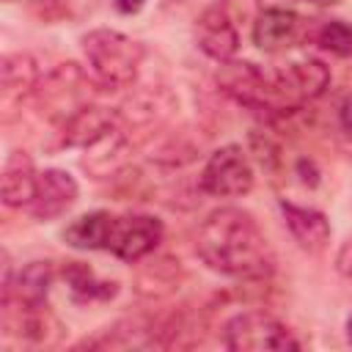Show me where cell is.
Returning a JSON list of instances; mask_svg holds the SVG:
<instances>
[{
    "mask_svg": "<svg viewBox=\"0 0 352 352\" xmlns=\"http://www.w3.org/2000/svg\"><path fill=\"white\" fill-rule=\"evenodd\" d=\"M6 3H14V0H6Z\"/></svg>",
    "mask_w": 352,
    "mask_h": 352,
    "instance_id": "7402d4cb",
    "label": "cell"
},
{
    "mask_svg": "<svg viewBox=\"0 0 352 352\" xmlns=\"http://www.w3.org/2000/svg\"><path fill=\"white\" fill-rule=\"evenodd\" d=\"M198 256L231 278H264L275 270L272 248L256 217L236 206L214 209L198 228Z\"/></svg>",
    "mask_w": 352,
    "mask_h": 352,
    "instance_id": "6da1fadb",
    "label": "cell"
},
{
    "mask_svg": "<svg viewBox=\"0 0 352 352\" xmlns=\"http://www.w3.org/2000/svg\"><path fill=\"white\" fill-rule=\"evenodd\" d=\"M3 204L6 206H30L38 184L33 160L25 151H11L3 165Z\"/></svg>",
    "mask_w": 352,
    "mask_h": 352,
    "instance_id": "7c38bea8",
    "label": "cell"
},
{
    "mask_svg": "<svg viewBox=\"0 0 352 352\" xmlns=\"http://www.w3.org/2000/svg\"><path fill=\"white\" fill-rule=\"evenodd\" d=\"M198 47L214 60H231L239 50V30L226 6H212L198 16L195 25Z\"/></svg>",
    "mask_w": 352,
    "mask_h": 352,
    "instance_id": "9c48e42d",
    "label": "cell"
},
{
    "mask_svg": "<svg viewBox=\"0 0 352 352\" xmlns=\"http://www.w3.org/2000/svg\"><path fill=\"white\" fill-rule=\"evenodd\" d=\"M223 346L231 352H286L300 349L292 330L264 311H242L223 327Z\"/></svg>",
    "mask_w": 352,
    "mask_h": 352,
    "instance_id": "3957f363",
    "label": "cell"
},
{
    "mask_svg": "<svg viewBox=\"0 0 352 352\" xmlns=\"http://www.w3.org/2000/svg\"><path fill=\"white\" fill-rule=\"evenodd\" d=\"M55 270L50 261H30L25 264L16 278L3 286V305H16L22 311H41L47 308V294L52 286Z\"/></svg>",
    "mask_w": 352,
    "mask_h": 352,
    "instance_id": "ba28073f",
    "label": "cell"
},
{
    "mask_svg": "<svg viewBox=\"0 0 352 352\" xmlns=\"http://www.w3.org/2000/svg\"><path fill=\"white\" fill-rule=\"evenodd\" d=\"M336 264H338V272H341L344 278H349V280H352V236H349V239L341 245Z\"/></svg>",
    "mask_w": 352,
    "mask_h": 352,
    "instance_id": "ac0fdd59",
    "label": "cell"
},
{
    "mask_svg": "<svg viewBox=\"0 0 352 352\" xmlns=\"http://www.w3.org/2000/svg\"><path fill=\"white\" fill-rule=\"evenodd\" d=\"M162 242V223L151 214L116 217L107 250L121 261H140Z\"/></svg>",
    "mask_w": 352,
    "mask_h": 352,
    "instance_id": "5b68a950",
    "label": "cell"
},
{
    "mask_svg": "<svg viewBox=\"0 0 352 352\" xmlns=\"http://www.w3.org/2000/svg\"><path fill=\"white\" fill-rule=\"evenodd\" d=\"M113 6L118 14H138L146 6V0H113Z\"/></svg>",
    "mask_w": 352,
    "mask_h": 352,
    "instance_id": "d6986e66",
    "label": "cell"
},
{
    "mask_svg": "<svg viewBox=\"0 0 352 352\" xmlns=\"http://www.w3.org/2000/svg\"><path fill=\"white\" fill-rule=\"evenodd\" d=\"M74 201H77V182L72 179V173L60 168H47L38 173L36 195L28 209L36 220H52L60 217Z\"/></svg>",
    "mask_w": 352,
    "mask_h": 352,
    "instance_id": "30bf717a",
    "label": "cell"
},
{
    "mask_svg": "<svg viewBox=\"0 0 352 352\" xmlns=\"http://www.w3.org/2000/svg\"><path fill=\"white\" fill-rule=\"evenodd\" d=\"M338 126H341L344 138L352 140V96H346L338 107Z\"/></svg>",
    "mask_w": 352,
    "mask_h": 352,
    "instance_id": "e0dca14e",
    "label": "cell"
},
{
    "mask_svg": "<svg viewBox=\"0 0 352 352\" xmlns=\"http://www.w3.org/2000/svg\"><path fill=\"white\" fill-rule=\"evenodd\" d=\"M275 74V85L280 91V99L286 104V110H297L302 102L316 99L324 94V88L330 85V72L322 60L305 58V60H294Z\"/></svg>",
    "mask_w": 352,
    "mask_h": 352,
    "instance_id": "8992f818",
    "label": "cell"
},
{
    "mask_svg": "<svg viewBox=\"0 0 352 352\" xmlns=\"http://www.w3.org/2000/svg\"><path fill=\"white\" fill-rule=\"evenodd\" d=\"M198 184L206 195H214V198H236V195L250 192L253 165L248 154L242 151V146L228 143L212 151L198 176Z\"/></svg>",
    "mask_w": 352,
    "mask_h": 352,
    "instance_id": "277c9868",
    "label": "cell"
},
{
    "mask_svg": "<svg viewBox=\"0 0 352 352\" xmlns=\"http://www.w3.org/2000/svg\"><path fill=\"white\" fill-rule=\"evenodd\" d=\"M63 278H66V283H69L72 297L80 300V302L110 300V297L118 292L116 283H110V280H99V278L94 275V270L85 267V264H80V261H66V267H63Z\"/></svg>",
    "mask_w": 352,
    "mask_h": 352,
    "instance_id": "5bb4252c",
    "label": "cell"
},
{
    "mask_svg": "<svg viewBox=\"0 0 352 352\" xmlns=\"http://www.w3.org/2000/svg\"><path fill=\"white\" fill-rule=\"evenodd\" d=\"M346 341H349V344H352V316H349V319H346Z\"/></svg>",
    "mask_w": 352,
    "mask_h": 352,
    "instance_id": "ffe728a7",
    "label": "cell"
},
{
    "mask_svg": "<svg viewBox=\"0 0 352 352\" xmlns=\"http://www.w3.org/2000/svg\"><path fill=\"white\" fill-rule=\"evenodd\" d=\"M316 44L338 58H349L352 55V25L341 22V19H330L316 30Z\"/></svg>",
    "mask_w": 352,
    "mask_h": 352,
    "instance_id": "2e32d148",
    "label": "cell"
},
{
    "mask_svg": "<svg viewBox=\"0 0 352 352\" xmlns=\"http://www.w3.org/2000/svg\"><path fill=\"white\" fill-rule=\"evenodd\" d=\"M283 223L292 234V239L308 250V253H322L330 242V223L319 209L311 206H297L292 201H280Z\"/></svg>",
    "mask_w": 352,
    "mask_h": 352,
    "instance_id": "8fae6325",
    "label": "cell"
},
{
    "mask_svg": "<svg viewBox=\"0 0 352 352\" xmlns=\"http://www.w3.org/2000/svg\"><path fill=\"white\" fill-rule=\"evenodd\" d=\"M305 36V19L289 8H264L253 19V44L264 52L294 47Z\"/></svg>",
    "mask_w": 352,
    "mask_h": 352,
    "instance_id": "52a82bcc",
    "label": "cell"
},
{
    "mask_svg": "<svg viewBox=\"0 0 352 352\" xmlns=\"http://www.w3.org/2000/svg\"><path fill=\"white\" fill-rule=\"evenodd\" d=\"M305 3H316V6H333V3H338V0H305Z\"/></svg>",
    "mask_w": 352,
    "mask_h": 352,
    "instance_id": "44dd1931",
    "label": "cell"
},
{
    "mask_svg": "<svg viewBox=\"0 0 352 352\" xmlns=\"http://www.w3.org/2000/svg\"><path fill=\"white\" fill-rule=\"evenodd\" d=\"M3 88L6 94H30L38 85V66L28 52L6 55L3 58Z\"/></svg>",
    "mask_w": 352,
    "mask_h": 352,
    "instance_id": "9a60e30c",
    "label": "cell"
},
{
    "mask_svg": "<svg viewBox=\"0 0 352 352\" xmlns=\"http://www.w3.org/2000/svg\"><path fill=\"white\" fill-rule=\"evenodd\" d=\"M113 223H116V214H110V212H102V209L88 212V214L74 217L63 228V239H66V245H72L77 250H107Z\"/></svg>",
    "mask_w": 352,
    "mask_h": 352,
    "instance_id": "4fadbf2b",
    "label": "cell"
},
{
    "mask_svg": "<svg viewBox=\"0 0 352 352\" xmlns=\"http://www.w3.org/2000/svg\"><path fill=\"white\" fill-rule=\"evenodd\" d=\"M82 55L94 80L107 91H118L132 85L143 60V47L118 30L96 28L82 36Z\"/></svg>",
    "mask_w": 352,
    "mask_h": 352,
    "instance_id": "7a4b0ae2",
    "label": "cell"
}]
</instances>
